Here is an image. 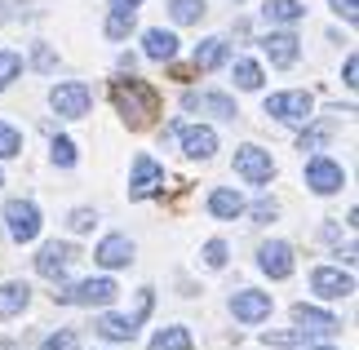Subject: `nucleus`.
<instances>
[{"label": "nucleus", "instance_id": "1", "mask_svg": "<svg viewBox=\"0 0 359 350\" xmlns=\"http://www.w3.org/2000/svg\"><path fill=\"white\" fill-rule=\"evenodd\" d=\"M111 97H116L120 116L129 120V129H147L151 116L160 111V97H156V89H151L147 80H116Z\"/></svg>", "mask_w": 359, "mask_h": 350}, {"label": "nucleus", "instance_id": "2", "mask_svg": "<svg viewBox=\"0 0 359 350\" xmlns=\"http://www.w3.org/2000/svg\"><path fill=\"white\" fill-rule=\"evenodd\" d=\"M49 107L58 111L62 120H80V116H89V107H93V89L85 80H62V85L49 89Z\"/></svg>", "mask_w": 359, "mask_h": 350}, {"label": "nucleus", "instance_id": "3", "mask_svg": "<svg viewBox=\"0 0 359 350\" xmlns=\"http://www.w3.org/2000/svg\"><path fill=\"white\" fill-rule=\"evenodd\" d=\"M116 279H85V284H72V288H62V292H53V302H62V306H107V302H116Z\"/></svg>", "mask_w": 359, "mask_h": 350}, {"label": "nucleus", "instance_id": "4", "mask_svg": "<svg viewBox=\"0 0 359 350\" xmlns=\"http://www.w3.org/2000/svg\"><path fill=\"white\" fill-rule=\"evenodd\" d=\"M315 111V97L306 89H293V93H271L266 97V116L284 120V124H306Z\"/></svg>", "mask_w": 359, "mask_h": 350}, {"label": "nucleus", "instance_id": "5", "mask_svg": "<svg viewBox=\"0 0 359 350\" xmlns=\"http://www.w3.org/2000/svg\"><path fill=\"white\" fill-rule=\"evenodd\" d=\"M5 227H9V235L18 244H32L40 235V208L32 200H9L5 204Z\"/></svg>", "mask_w": 359, "mask_h": 350}, {"label": "nucleus", "instance_id": "6", "mask_svg": "<svg viewBox=\"0 0 359 350\" xmlns=\"http://www.w3.org/2000/svg\"><path fill=\"white\" fill-rule=\"evenodd\" d=\"M306 187H311L315 195H337L341 187H346V173H341L337 160L311 156V160H306Z\"/></svg>", "mask_w": 359, "mask_h": 350}, {"label": "nucleus", "instance_id": "7", "mask_svg": "<svg viewBox=\"0 0 359 350\" xmlns=\"http://www.w3.org/2000/svg\"><path fill=\"white\" fill-rule=\"evenodd\" d=\"M236 173H240L244 182H253V187H266V182L275 177L271 151H262V147H240V151H236Z\"/></svg>", "mask_w": 359, "mask_h": 350}, {"label": "nucleus", "instance_id": "8", "mask_svg": "<svg viewBox=\"0 0 359 350\" xmlns=\"http://www.w3.org/2000/svg\"><path fill=\"white\" fill-rule=\"evenodd\" d=\"M164 187V169L151 156H137L133 160V177H129V200H151Z\"/></svg>", "mask_w": 359, "mask_h": 350}, {"label": "nucleus", "instance_id": "9", "mask_svg": "<svg viewBox=\"0 0 359 350\" xmlns=\"http://www.w3.org/2000/svg\"><path fill=\"white\" fill-rule=\"evenodd\" d=\"M72 262H76V248H72V244L49 240V244L36 253V271L45 275V279H62L67 271H72Z\"/></svg>", "mask_w": 359, "mask_h": 350}, {"label": "nucleus", "instance_id": "10", "mask_svg": "<svg viewBox=\"0 0 359 350\" xmlns=\"http://www.w3.org/2000/svg\"><path fill=\"white\" fill-rule=\"evenodd\" d=\"M311 288L320 292V297L337 302V297H351V292H355V279H351V271H337V266H320V271L311 275Z\"/></svg>", "mask_w": 359, "mask_h": 350}, {"label": "nucleus", "instance_id": "11", "mask_svg": "<svg viewBox=\"0 0 359 350\" xmlns=\"http://www.w3.org/2000/svg\"><path fill=\"white\" fill-rule=\"evenodd\" d=\"M257 266H262L271 279H288V275H293V248H288L284 240L262 244V248H257Z\"/></svg>", "mask_w": 359, "mask_h": 350}, {"label": "nucleus", "instance_id": "12", "mask_svg": "<svg viewBox=\"0 0 359 350\" xmlns=\"http://www.w3.org/2000/svg\"><path fill=\"white\" fill-rule=\"evenodd\" d=\"M231 315L244 319V324H257V319H266L271 315V292H253V288H244L231 297Z\"/></svg>", "mask_w": 359, "mask_h": 350}, {"label": "nucleus", "instance_id": "13", "mask_svg": "<svg viewBox=\"0 0 359 350\" xmlns=\"http://www.w3.org/2000/svg\"><path fill=\"white\" fill-rule=\"evenodd\" d=\"M177 137H182V151L191 160H209L217 151V133L209 129V124H191V129H173Z\"/></svg>", "mask_w": 359, "mask_h": 350}, {"label": "nucleus", "instance_id": "14", "mask_svg": "<svg viewBox=\"0 0 359 350\" xmlns=\"http://www.w3.org/2000/svg\"><path fill=\"white\" fill-rule=\"evenodd\" d=\"M182 107H187V111H204V116H217V120H236V116H240L236 102H231L226 93H187Z\"/></svg>", "mask_w": 359, "mask_h": 350}, {"label": "nucleus", "instance_id": "15", "mask_svg": "<svg viewBox=\"0 0 359 350\" xmlns=\"http://www.w3.org/2000/svg\"><path fill=\"white\" fill-rule=\"evenodd\" d=\"M293 319L302 332H315V337H333V332L341 328L328 311H320V306H293Z\"/></svg>", "mask_w": 359, "mask_h": 350}, {"label": "nucleus", "instance_id": "16", "mask_svg": "<svg viewBox=\"0 0 359 350\" xmlns=\"http://www.w3.org/2000/svg\"><path fill=\"white\" fill-rule=\"evenodd\" d=\"M297 45H302V40H297L293 32H271L266 40H262V49H266V58H271L275 67H293L297 53H302Z\"/></svg>", "mask_w": 359, "mask_h": 350}, {"label": "nucleus", "instance_id": "17", "mask_svg": "<svg viewBox=\"0 0 359 350\" xmlns=\"http://www.w3.org/2000/svg\"><path fill=\"white\" fill-rule=\"evenodd\" d=\"M93 257H98L107 271H116V266H129V262H133V240H129V235H107Z\"/></svg>", "mask_w": 359, "mask_h": 350}, {"label": "nucleus", "instance_id": "18", "mask_svg": "<svg viewBox=\"0 0 359 350\" xmlns=\"http://www.w3.org/2000/svg\"><path fill=\"white\" fill-rule=\"evenodd\" d=\"M142 49H147V58L169 62L173 53H177V36H173V32H164V27H151V32L142 36Z\"/></svg>", "mask_w": 359, "mask_h": 350}, {"label": "nucleus", "instance_id": "19", "mask_svg": "<svg viewBox=\"0 0 359 350\" xmlns=\"http://www.w3.org/2000/svg\"><path fill=\"white\" fill-rule=\"evenodd\" d=\"M226 40L222 36H209V40H200V45H196V67H200V72H213V67H222L226 62Z\"/></svg>", "mask_w": 359, "mask_h": 350}, {"label": "nucleus", "instance_id": "20", "mask_svg": "<svg viewBox=\"0 0 359 350\" xmlns=\"http://www.w3.org/2000/svg\"><path fill=\"white\" fill-rule=\"evenodd\" d=\"M209 213H213V217H240V213H244V195L231 191V187H217V191L209 195Z\"/></svg>", "mask_w": 359, "mask_h": 350}, {"label": "nucleus", "instance_id": "21", "mask_svg": "<svg viewBox=\"0 0 359 350\" xmlns=\"http://www.w3.org/2000/svg\"><path fill=\"white\" fill-rule=\"evenodd\" d=\"M27 302H32V288H27L22 279H9V284L0 288V315H18V311H27Z\"/></svg>", "mask_w": 359, "mask_h": 350}, {"label": "nucleus", "instance_id": "22", "mask_svg": "<svg viewBox=\"0 0 359 350\" xmlns=\"http://www.w3.org/2000/svg\"><path fill=\"white\" fill-rule=\"evenodd\" d=\"M98 332L107 342H129L133 332H137V319H129V315H102L98 319Z\"/></svg>", "mask_w": 359, "mask_h": 350}, {"label": "nucleus", "instance_id": "23", "mask_svg": "<svg viewBox=\"0 0 359 350\" xmlns=\"http://www.w3.org/2000/svg\"><path fill=\"white\" fill-rule=\"evenodd\" d=\"M262 13H266V22H284V27H293L306 9H302L297 0H266V5H262Z\"/></svg>", "mask_w": 359, "mask_h": 350}, {"label": "nucleus", "instance_id": "24", "mask_svg": "<svg viewBox=\"0 0 359 350\" xmlns=\"http://www.w3.org/2000/svg\"><path fill=\"white\" fill-rule=\"evenodd\" d=\"M204 13H209V5H204V0H169V18L173 22H200Z\"/></svg>", "mask_w": 359, "mask_h": 350}, {"label": "nucleus", "instance_id": "25", "mask_svg": "<svg viewBox=\"0 0 359 350\" xmlns=\"http://www.w3.org/2000/svg\"><path fill=\"white\" fill-rule=\"evenodd\" d=\"M151 350H191V332L187 328H160L151 337Z\"/></svg>", "mask_w": 359, "mask_h": 350}, {"label": "nucleus", "instance_id": "26", "mask_svg": "<svg viewBox=\"0 0 359 350\" xmlns=\"http://www.w3.org/2000/svg\"><path fill=\"white\" fill-rule=\"evenodd\" d=\"M236 85H240L244 93H257V89H262V67H257L253 58H236Z\"/></svg>", "mask_w": 359, "mask_h": 350}, {"label": "nucleus", "instance_id": "27", "mask_svg": "<svg viewBox=\"0 0 359 350\" xmlns=\"http://www.w3.org/2000/svg\"><path fill=\"white\" fill-rule=\"evenodd\" d=\"M133 18H137V13H107V40H124V36H129L133 32Z\"/></svg>", "mask_w": 359, "mask_h": 350}, {"label": "nucleus", "instance_id": "28", "mask_svg": "<svg viewBox=\"0 0 359 350\" xmlns=\"http://www.w3.org/2000/svg\"><path fill=\"white\" fill-rule=\"evenodd\" d=\"M22 151V133L13 129V124L0 120V160H9V156H18Z\"/></svg>", "mask_w": 359, "mask_h": 350}, {"label": "nucleus", "instance_id": "29", "mask_svg": "<svg viewBox=\"0 0 359 350\" xmlns=\"http://www.w3.org/2000/svg\"><path fill=\"white\" fill-rule=\"evenodd\" d=\"M18 72H22V58L5 49V53H0V89H9L13 80H18Z\"/></svg>", "mask_w": 359, "mask_h": 350}, {"label": "nucleus", "instance_id": "30", "mask_svg": "<svg viewBox=\"0 0 359 350\" xmlns=\"http://www.w3.org/2000/svg\"><path fill=\"white\" fill-rule=\"evenodd\" d=\"M40 350H80V337H76L72 328H58L53 337H45V342H40Z\"/></svg>", "mask_w": 359, "mask_h": 350}, {"label": "nucleus", "instance_id": "31", "mask_svg": "<svg viewBox=\"0 0 359 350\" xmlns=\"http://www.w3.org/2000/svg\"><path fill=\"white\" fill-rule=\"evenodd\" d=\"M53 164H58V169H72L76 164V142L72 137H53Z\"/></svg>", "mask_w": 359, "mask_h": 350}, {"label": "nucleus", "instance_id": "32", "mask_svg": "<svg viewBox=\"0 0 359 350\" xmlns=\"http://www.w3.org/2000/svg\"><path fill=\"white\" fill-rule=\"evenodd\" d=\"M93 222H98V213H93V208H76V213L67 217V227L80 235V231H93Z\"/></svg>", "mask_w": 359, "mask_h": 350}, {"label": "nucleus", "instance_id": "33", "mask_svg": "<svg viewBox=\"0 0 359 350\" xmlns=\"http://www.w3.org/2000/svg\"><path fill=\"white\" fill-rule=\"evenodd\" d=\"M204 262H209L213 271H222V266H226V244L222 240H209V244H204Z\"/></svg>", "mask_w": 359, "mask_h": 350}, {"label": "nucleus", "instance_id": "34", "mask_svg": "<svg viewBox=\"0 0 359 350\" xmlns=\"http://www.w3.org/2000/svg\"><path fill=\"white\" fill-rule=\"evenodd\" d=\"M262 342H266V346H280V350H288V346H297V342H302V332H266Z\"/></svg>", "mask_w": 359, "mask_h": 350}, {"label": "nucleus", "instance_id": "35", "mask_svg": "<svg viewBox=\"0 0 359 350\" xmlns=\"http://www.w3.org/2000/svg\"><path fill=\"white\" fill-rule=\"evenodd\" d=\"M333 13H341L346 22H355L359 18V0H333Z\"/></svg>", "mask_w": 359, "mask_h": 350}, {"label": "nucleus", "instance_id": "36", "mask_svg": "<svg viewBox=\"0 0 359 350\" xmlns=\"http://www.w3.org/2000/svg\"><path fill=\"white\" fill-rule=\"evenodd\" d=\"M275 213H280V204H275V200H257V204H253V217H257V222H271Z\"/></svg>", "mask_w": 359, "mask_h": 350}, {"label": "nucleus", "instance_id": "37", "mask_svg": "<svg viewBox=\"0 0 359 350\" xmlns=\"http://www.w3.org/2000/svg\"><path fill=\"white\" fill-rule=\"evenodd\" d=\"M320 142H324V129H311L306 137H302V151H315Z\"/></svg>", "mask_w": 359, "mask_h": 350}, {"label": "nucleus", "instance_id": "38", "mask_svg": "<svg viewBox=\"0 0 359 350\" xmlns=\"http://www.w3.org/2000/svg\"><path fill=\"white\" fill-rule=\"evenodd\" d=\"M355 76H359V58H346V89H355V85H359Z\"/></svg>", "mask_w": 359, "mask_h": 350}, {"label": "nucleus", "instance_id": "39", "mask_svg": "<svg viewBox=\"0 0 359 350\" xmlns=\"http://www.w3.org/2000/svg\"><path fill=\"white\" fill-rule=\"evenodd\" d=\"M137 5H142V0H111L116 13H137Z\"/></svg>", "mask_w": 359, "mask_h": 350}, {"label": "nucleus", "instance_id": "40", "mask_svg": "<svg viewBox=\"0 0 359 350\" xmlns=\"http://www.w3.org/2000/svg\"><path fill=\"white\" fill-rule=\"evenodd\" d=\"M36 67H45V72H49V67H53V53H49V49H40V53H36Z\"/></svg>", "mask_w": 359, "mask_h": 350}, {"label": "nucleus", "instance_id": "41", "mask_svg": "<svg viewBox=\"0 0 359 350\" xmlns=\"http://www.w3.org/2000/svg\"><path fill=\"white\" fill-rule=\"evenodd\" d=\"M0 350H13V346H9V342H0Z\"/></svg>", "mask_w": 359, "mask_h": 350}, {"label": "nucleus", "instance_id": "42", "mask_svg": "<svg viewBox=\"0 0 359 350\" xmlns=\"http://www.w3.org/2000/svg\"><path fill=\"white\" fill-rule=\"evenodd\" d=\"M315 350H333V346H315Z\"/></svg>", "mask_w": 359, "mask_h": 350}, {"label": "nucleus", "instance_id": "43", "mask_svg": "<svg viewBox=\"0 0 359 350\" xmlns=\"http://www.w3.org/2000/svg\"><path fill=\"white\" fill-rule=\"evenodd\" d=\"M0 187H5V173H0Z\"/></svg>", "mask_w": 359, "mask_h": 350}]
</instances>
